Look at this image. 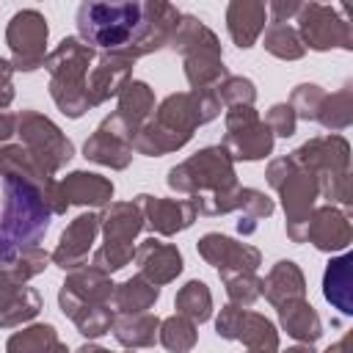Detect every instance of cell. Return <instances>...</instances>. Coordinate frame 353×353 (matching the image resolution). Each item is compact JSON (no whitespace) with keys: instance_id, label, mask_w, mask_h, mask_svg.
Here are the masks:
<instances>
[{"instance_id":"cell-1","label":"cell","mask_w":353,"mask_h":353,"mask_svg":"<svg viewBox=\"0 0 353 353\" xmlns=\"http://www.w3.org/2000/svg\"><path fill=\"white\" fill-rule=\"evenodd\" d=\"M3 212H0V270L22 251L39 248L50 229L52 215L66 212L58 182L41 185L33 179L3 176Z\"/></svg>"},{"instance_id":"cell-2","label":"cell","mask_w":353,"mask_h":353,"mask_svg":"<svg viewBox=\"0 0 353 353\" xmlns=\"http://www.w3.org/2000/svg\"><path fill=\"white\" fill-rule=\"evenodd\" d=\"M223 105L218 91H179V94H168L154 116L138 130L135 141H132V152L146 154V157H160L168 152L182 149L190 138L193 130L212 121L215 116H221Z\"/></svg>"},{"instance_id":"cell-3","label":"cell","mask_w":353,"mask_h":353,"mask_svg":"<svg viewBox=\"0 0 353 353\" xmlns=\"http://www.w3.org/2000/svg\"><path fill=\"white\" fill-rule=\"evenodd\" d=\"M165 182L171 190L190 196L199 207V215H223L237 210L240 185L234 174V160L221 143L207 146L185 163L174 165Z\"/></svg>"},{"instance_id":"cell-4","label":"cell","mask_w":353,"mask_h":353,"mask_svg":"<svg viewBox=\"0 0 353 353\" xmlns=\"http://www.w3.org/2000/svg\"><path fill=\"white\" fill-rule=\"evenodd\" d=\"M149 25L146 3H80L77 6V30L80 39L102 52L135 55ZM135 61V58H132Z\"/></svg>"},{"instance_id":"cell-5","label":"cell","mask_w":353,"mask_h":353,"mask_svg":"<svg viewBox=\"0 0 353 353\" xmlns=\"http://www.w3.org/2000/svg\"><path fill=\"white\" fill-rule=\"evenodd\" d=\"M113 287L116 284L110 281V273L94 265H83L77 270H69L58 292V306L77 325L83 336L97 339L108 334L113 325V309H110Z\"/></svg>"},{"instance_id":"cell-6","label":"cell","mask_w":353,"mask_h":353,"mask_svg":"<svg viewBox=\"0 0 353 353\" xmlns=\"http://www.w3.org/2000/svg\"><path fill=\"white\" fill-rule=\"evenodd\" d=\"M94 61L97 50L77 36L61 39V44L44 58V69L50 72V97L69 119H80L85 110H91L85 80Z\"/></svg>"},{"instance_id":"cell-7","label":"cell","mask_w":353,"mask_h":353,"mask_svg":"<svg viewBox=\"0 0 353 353\" xmlns=\"http://www.w3.org/2000/svg\"><path fill=\"white\" fill-rule=\"evenodd\" d=\"M168 47L185 58V77L190 91H215L229 77L218 36L196 17L182 14Z\"/></svg>"},{"instance_id":"cell-8","label":"cell","mask_w":353,"mask_h":353,"mask_svg":"<svg viewBox=\"0 0 353 353\" xmlns=\"http://www.w3.org/2000/svg\"><path fill=\"white\" fill-rule=\"evenodd\" d=\"M301 168H306L317 179V190L328 201H339L345 210L353 201V182H350V146L342 135H317L298 146L290 154Z\"/></svg>"},{"instance_id":"cell-9","label":"cell","mask_w":353,"mask_h":353,"mask_svg":"<svg viewBox=\"0 0 353 353\" xmlns=\"http://www.w3.org/2000/svg\"><path fill=\"white\" fill-rule=\"evenodd\" d=\"M268 182L281 196V207L287 212V237L292 243H303L306 223L314 210V199L320 196L317 179L287 154V157H276L268 165Z\"/></svg>"},{"instance_id":"cell-10","label":"cell","mask_w":353,"mask_h":353,"mask_svg":"<svg viewBox=\"0 0 353 353\" xmlns=\"http://www.w3.org/2000/svg\"><path fill=\"white\" fill-rule=\"evenodd\" d=\"M99 229L105 234V243L94 251L91 265L105 273H113V270H121L124 265H130L135 256L132 240L143 229L141 207L135 201H110L105 207V212L99 215Z\"/></svg>"},{"instance_id":"cell-11","label":"cell","mask_w":353,"mask_h":353,"mask_svg":"<svg viewBox=\"0 0 353 353\" xmlns=\"http://www.w3.org/2000/svg\"><path fill=\"white\" fill-rule=\"evenodd\" d=\"M17 135L22 138V146L30 152V157L50 176H55L74 154L72 141L47 116H41L36 110H22L17 116Z\"/></svg>"},{"instance_id":"cell-12","label":"cell","mask_w":353,"mask_h":353,"mask_svg":"<svg viewBox=\"0 0 353 353\" xmlns=\"http://www.w3.org/2000/svg\"><path fill=\"white\" fill-rule=\"evenodd\" d=\"M347 6H323V3H301L298 8V36L303 41V47H312L317 52L331 50V47H342V50H353V28L345 19Z\"/></svg>"},{"instance_id":"cell-13","label":"cell","mask_w":353,"mask_h":353,"mask_svg":"<svg viewBox=\"0 0 353 353\" xmlns=\"http://www.w3.org/2000/svg\"><path fill=\"white\" fill-rule=\"evenodd\" d=\"M47 19L36 8H22L6 28V44L11 50L14 72H33L47 58Z\"/></svg>"},{"instance_id":"cell-14","label":"cell","mask_w":353,"mask_h":353,"mask_svg":"<svg viewBox=\"0 0 353 353\" xmlns=\"http://www.w3.org/2000/svg\"><path fill=\"white\" fill-rule=\"evenodd\" d=\"M221 146L232 160H262L273 152V132L254 108H229Z\"/></svg>"},{"instance_id":"cell-15","label":"cell","mask_w":353,"mask_h":353,"mask_svg":"<svg viewBox=\"0 0 353 353\" xmlns=\"http://www.w3.org/2000/svg\"><path fill=\"white\" fill-rule=\"evenodd\" d=\"M215 331L223 339H237L243 342L248 350H262V353H279V331L276 325L251 309H240V306H223L218 320H215Z\"/></svg>"},{"instance_id":"cell-16","label":"cell","mask_w":353,"mask_h":353,"mask_svg":"<svg viewBox=\"0 0 353 353\" xmlns=\"http://www.w3.org/2000/svg\"><path fill=\"white\" fill-rule=\"evenodd\" d=\"M199 256L204 262L215 265L221 279H229L237 273H256V268L262 262V256L254 245L237 243V240L218 234V232H210L199 240Z\"/></svg>"},{"instance_id":"cell-17","label":"cell","mask_w":353,"mask_h":353,"mask_svg":"<svg viewBox=\"0 0 353 353\" xmlns=\"http://www.w3.org/2000/svg\"><path fill=\"white\" fill-rule=\"evenodd\" d=\"M132 141H135V135L110 113L94 130V135L83 143V157L94 160L99 165H110V168L121 171L132 160Z\"/></svg>"},{"instance_id":"cell-18","label":"cell","mask_w":353,"mask_h":353,"mask_svg":"<svg viewBox=\"0 0 353 353\" xmlns=\"http://www.w3.org/2000/svg\"><path fill=\"white\" fill-rule=\"evenodd\" d=\"M135 204L141 207L143 226H149L154 234H163V237H171L188 229L199 218V207L193 199H160V196L141 193Z\"/></svg>"},{"instance_id":"cell-19","label":"cell","mask_w":353,"mask_h":353,"mask_svg":"<svg viewBox=\"0 0 353 353\" xmlns=\"http://www.w3.org/2000/svg\"><path fill=\"white\" fill-rule=\"evenodd\" d=\"M132 58L124 52H102L97 58V66L88 72L85 91H88V105L97 108L108 102L110 97H119L121 88L132 80Z\"/></svg>"},{"instance_id":"cell-20","label":"cell","mask_w":353,"mask_h":353,"mask_svg":"<svg viewBox=\"0 0 353 353\" xmlns=\"http://www.w3.org/2000/svg\"><path fill=\"white\" fill-rule=\"evenodd\" d=\"M97 232H99V215H91V212H83L77 215L61 234L55 251L50 254V262H55L58 268L63 270H77L85 265L88 254H91V245L97 240Z\"/></svg>"},{"instance_id":"cell-21","label":"cell","mask_w":353,"mask_h":353,"mask_svg":"<svg viewBox=\"0 0 353 353\" xmlns=\"http://www.w3.org/2000/svg\"><path fill=\"white\" fill-rule=\"evenodd\" d=\"M350 240H353V229L347 210H336L334 204L312 210L303 243H312L317 251H342L350 245Z\"/></svg>"},{"instance_id":"cell-22","label":"cell","mask_w":353,"mask_h":353,"mask_svg":"<svg viewBox=\"0 0 353 353\" xmlns=\"http://www.w3.org/2000/svg\"><path fill=\"white\" fill-rule=\"evenodd\" d=\"M135 265H138V273L152 281L154 287H163L168 281H174L179 273H182V254L176 245L171 243H163L157 237H146L138 248H135Z\"/></svg>"},{"instance_id":"cell-23","label":"cell","mask_w":353,"mask_h":353,"mask_svg":"<svg viewBox=\"0 0 353 353\" xmlns=\"http://www.w3.org/2000/svg\"><path fill=\"white\" fill-rule=\"evenodd\" d=\"M39 312H41V295L25 281L0 273V328L22 325L33 320Z\"/></svg>"},{"instance_id":"cell-24","label":"cell","mask_w":353,"mask_h":353,"mask_svg":"<svg viewBox=\"0 0 353 353\" xmlns=\"http://www.w3.org/2000/svg\"><path fill=\"white\" fill-rule=\"evenodd\" d=\"M268 22V6L265 3H254V0H234L226 8V28L232 41L240 50L254 47V41L259 39V33L265 30Z\"/></svg>"},{"instance_id":"cell-25","label":"cell","mask_w":353,"mask_h":353,"mask_svg":"<svg viewBox=\"0 0 353 353\" xmlns=\"http://www.w3.org/2000/svg\"><path fill=\"white\" fill-rule=\"evenodd\" d=\"M61 199L66 204H88V207H105L113 201V182L88 174V171H72L58 182Z\"/></svg>"},{"instance_id":"cell-26","label":"cell","mask_w":353,"mask_h":353,"mask_svg":"<svg viewBox=\"0 0 353 353\" xmlns=\"http://www.w3.org/2000/svg\"><path fill=\"white\" fill-rule=\"evenodd\" d=\"M262 295L270 306H281L287 301H298L306 295V281L301 268L292 259H281L270 268V273L262 279Z\"/></svg>"},{"instance_id":"cell-27","label":"cell","mask_w":353,"mask_h":353,"mask_svg":"<svg viewBox=\"0 0 353 353\" xmlns=\"http://www.w3.org/2000/svg\"><path fill=\"white\" fill-rule=\"evenodd\" d=\"M116 119L132 132L138 135V130L149 121V116L154 113V94L143 80H130L121 94H119V108L113 110Z\"/></svg>"},{"instance_id":"cell-28","label":"cell","mask_w":353,"mask_h":353,"mask_svg":"<svg viewBox=\"0 0 353 353\" xmlns=\"http://www.w3.org/2000/svg\"><path fill=\"white\" fill-rule=\"evenodd\" d=\"M279 323L281 328L303 342V345H314L320 336H323V323H320V314L314 312V306L306 301V298H298V301H287L279 306Z\"/></svg>"},{"instance_id":"cell-29","label":"cell","mask_w":353,"mask_h":353,"mask_svg":"<svg viewBox=\"0 0 353 353\" xmlns=\"http://www.w3.org/2000/svg\"><path fill=\"white\" fill-rule=\"evenodd\" d=\"M353 254H342L328 262L323 276V295L325 301L339 309L342 314H353Z\"/></svg>"},{"instance_id":"cell-30","label":"cell","mask_w":353,"mask_h":353,"mask_svg":"<svg viewBox=\"0 0 353 353\" xmlns=\"http://www.w3.org/2000/svg\"><path fill=\"white\" fill-rule=\"evenodd\" d=\"M160 298V287H154L152 281H146L141 273L116 284L113 287V298H110V309L113 314H143L154 306V301Z\"/></svg>"},{"instance_id":"cell-31","label":"cell","mask_w":353,"mask_h":353,"mask_svg":"<svg viewBox=\"0 0 353 353\" xmlns=\"http://www.w3.org/2000/svg\"><path fill=\"white\" fill-rule=\"evenodd\" d=\"M113 336L119 345L141 350V347H152L157 342V331H160V320L149 312L143 314H119L113 317Z\"/></svg>"},{"instance_id":"cell-32","label":"cell","mask_w":353,"mask_h":353,"mask_svg":"<svg viewBox=\"0 0 353 353\" xmlns=\"http://www.w3.org/2000/svg\"><path fill=\"white\" fill-rule=\"evenodd\" d=\"M6 353H69V350L50 323H36L8 336Z\"/></svg>"},{"instance_id":"cell-33","label":"cell","mask_w":353,"mask_h":353,"mask_svg":"<svg viewBox=\"0 0 353 353\" xmlns=\"http://www.w3.org/2000/svg\"><path fill=\"white\" fill-rule=\"evenodd\" d=\"M314 121L323 124L325 130H331L334 135L342 132V130H347L353 124V88L350 85H342L334 94H325Z\"/></svg>"},{"instance_id":"cell-34","label":"cell","mask_w":353,"mask_h":353,"mask_svg":"<svg viewBox=\"0 0 353 353\" xmlns=\"http://www.w3.org/2000/svg\"><path fill=\"white\" fill-rule=\"evenodd\" d=\"M174 306H176V314H182L193 323H207L210 314H212V295H210L204 281L193 279L176 292Z\"/></svg>"},{"instance_id":"cell-35","label":"cell","mask_w":353,"mask_h":353,"mask_svg":"<svg viewBox=\"0 0 353 353\" xmlns=\"http://www.w3.org/2000/svg\"><path fill=\"white\" fill-rule=\"evenodd\" d=\"M270 55L281 58V61H298L303 58L306 47L298 36V30L290 22H270L265 30V44H262Z\"/></svg>"},{"instance_id":"cell-36","label":"cell","mask_w":353,"mask_h":353,"mask_svg":"<svg viewBox=\"0 0 353 353\" xmlns=\"http://www.w3.org/2000/svg\"><path fill=\"white\" fill-rule=\"evenodd\" d=\"M157 339L171 353H190L193 345H196V339H199V331H196V323L193 320H188L182 314H174V317L160 320Z\"/></svg>"},{"instance_id":"cell-37","label":"cell","mask_w":353,"mask_h":353,"mask_svg":"<svg viewBox=\"0 0 353 353\" xmlns=\"http://www.w3.org/2000/svg\"><path fill=\"white\" fill-rule=\"evenodd\" d=\"M237 212H240L237 232L240 234H251V232H256V223L273 212V201L262 190L240 188V193H237Z\"/></svg>"},{"instance_id":"cell-38","label":"cell","mask_w":353,"mask_h":353,"mask_svg":"<svg viewBox=\"0 0 353 353\" xmlns=\"http://www.w3.org/2000/svg\"><path fill=\"white\" fill-rule=\"evenodd\" d=\"M223 284L232 306H240V309H251L262 295V279H256V273H237L223 279Z\"/></svg>"},{"instance_id":"cell-39","label":"cell","mask_w":353,"mask_h":353,"mask_svg":"<svg viewBox=\"0 0 353 353\" xmlns=\"http://www.w3.org/2000/svg\"><path fill=\"white\" fill-rule=\"evenodd\" d=\"M47 262H50V254H47V251H41V248H28V251L17 254L0 273L11 276V279H17V281H28V279L39 276V273L47 268Z\"/></svg>"},{"instance_id":"cell-40","label":"cell","mask_w":353,"mask_h":353,"mask_svg":"<svg viewBox=\"0 0 353 353\" xmlns=\"http://www.w3.org/2000/svg\"><path fill=\"white\" fill-rule=\"evenodd\" d=\"M215 91L221 97V105H226V108H254V99H256V88L248 77L229 74Z\"/></svg>"},{"instance_id":"cell-41","label":"cell","mask_w":353,"mask_h":353,"mask_svg":"<svg viewBox=\"0 0 353 353\" xmlns=\"http://www.w3.org/2000/svg\"><path fill=\"white\" fill-rule=\"evenodd\" d=\"M323 97H325V91H323L320 85H314V83L298 85V88L292 91V97H290V108L295 110V119L314 121V119H317V110H320V105H323Z\"/></svg>"},{"instance_id":"cell-42","label":"cell","mask_w":353,"mask_h":353,"mask_svg":"<svg viewBox=\"0 0 353 353\" xmlns=\"http://www.w3.org/2000/svg\"><path fill=\"white\" fill-rule=\"evenodd\" d=\"M265 124L270 127L273 135L290 138V135H295V124H298V119H295V110L290 108V102H279V105H273V108L268 110Z\"/></svg>"},{"instance_id":"cell-43","label":"cell","mask_w":353,"mask_h":353,"mask_svg":"<svg viewBox=\"0 0 353 353\" xmlns=\"http://www.w3.org/2000/svg\"><path fill=\"white\" fill-rule=\"evenodd\" d=\"M11 74H14V66L11 61L0 58V110L11 105L14 99V85H11Z\"/></svg>"},{"instance_id":"cell-44","label":"cell","mask_w":353,"mask_h":353,"mask_svg":"<svg viewBox=\"0 0 353 353\" xmlns=\"http://www.w3.org/2000/svg\"><path fill=\"white\" fill-rule=\"evenodd\" d=\"M301 8V3H284V0H276L268 6V14H270V22H290V17H295Z\"/></svg>"},{"instance_id":"cell-45","label":"cell","mask_w":353,"mask_h":353,"mask_svg":"<svg viewBox=\"0 0 353 353\" xmlns=\"http://www.w3.org/2000/svg\"><path fill=\"white\" fill-rule=\"evenodd\" d=\"M14 132H17V116L0 110V141H8Z\"/></svg>"},{"instance_id":"cell-46","label":"cell","mask_w":353,"mask_h":353,"mask_svg":"<svg viewBox=\"0 0 353 353\" xmlns=\"http://www.w3.org/2000/svg\"><path fill=\"white\" fill-rule=\"evenodd\" d=\"M347 345H350V336H342L336 345H331L325 353H347Z\"/></svg>"},{"instance_id":"cell-47","label":"cell","mask_w":353,"mask_h":353,"mask_svg":"<svg viewBox=\"0 0 353 353\" xmlns=\"http://www.w3.org/2000/svg\"><path fill=\"white\" fill-rule=\"evenodd\" d=\"M74 353H110V350H105V347H99V345H83V347H77Z\"/></svg>"},{"instance_id":"cell-48","label":"cell","mask_w":353,"mask_h":353,"mask_svg":"<svg viewBox=\"0 0 353 353\" xmlns=\"http://www.w3.org/2000/svg\"><path fill=\"white\" fill-rule=\"evenodd\" d=\"M284 353H314V350H312L309 345H306V347H303V345H295V347H287Z\"/></svg>"},{"instance_id":"cell-49","label":"cell","mask_w":353,"mask_h":353,"mask_svg":"<svg viewBox=\"0 0 353 353\" xmlns=\"http://www.w3.org/2000/svg\"><path fill=\"white\" fill-rule=\"evenodd\" d=\"M248 353H262V350H248Z\"/></svg>"}]
</instances>
